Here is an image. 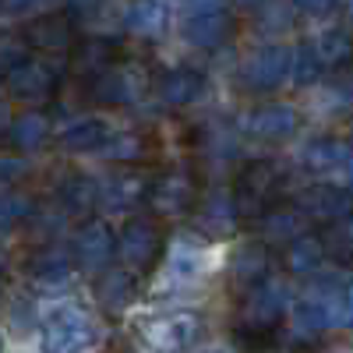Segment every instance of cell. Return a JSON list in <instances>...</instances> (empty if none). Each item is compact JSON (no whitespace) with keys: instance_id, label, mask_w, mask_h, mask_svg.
Here are the masks:
<instances>
[{"instance_id":"cell-1","label":"cell","mask_w":353,"mask_h":353,"mask_svg":"<svg viewBox=\"0 0 353 353\" xmlns=\"http://www.w3.org/2000/svg\"><path fill=\"white\" fill-rule=\"evenodd\" d=\"M283 173L272 159H254L241 170L237 188H233V212L241 219H261L276 205Z\"/></svg>"},{"instance_id":"cell-2","label":"cell","mask_w":353,"mask_h":353,"mask_svg":"<svg viewBox=\"0 0 353 353\" xmlns=\"http://www.w3.org/2000/svg\"><path fill=\"white\" fill-rule=\"evenodd\" d=\"M92 343L96 329L78 307H57L43 321V353H85Z\"/></svg>"},{"instance_id":"cell-3","label":"cell","mask_w":353,"mask_h":353,"mask_svg":"<svg viewBox=\"0 0 353 353\" xmlns=\"http://www.w3.org/2000/svg\"><path fill=\"white\" fill-rule=\"evenodd\" d=\"M57 85V74L50 64L43 61H14L8 71H4V88L14 96V99H46Z\"/></svg>"},{"instance_id":"cell-4","label":"cell","mask_w":353,"mask_h":353,"mask_svg":"<svg viewBox=\"0 0 353 353\" xmlns=\"http://www.w3.org/2000/svg\"><path fill=\"white\" fill-rule=\"evenodd\" d=\"M241 128H244L251 138H261V141H279V138H290L293 131H297V110L286 106V103L258 106V110L244 113Z\"/></svg>"},{"instance_id":"cell-5","label":"cell","mask_w":353,"mask_h":353,"mask_svg":"<svg viewBox=\"0 0 353 353\" xmlns=\"http://www.w3.org/2000/svg\"><path fill=\"white\" fill-rule=\"evenodd\" d=\"M145 201H149L156 212H163V216H181V212H188L194 205V181L188 173H163L159 181L149 184Z\"/></svg>"},{"instance_id":"cell-6","label":"cell","mask_w":353,"mask_h":353,"mask_svg":"<svg viewBox=\"0 0 353 353\" xmlns=\"http://www.w3.org/2000/svg\"><path fill=\"white\" fill-rule=\"evenodd\" d=\"M117 251H121L134 269H149L163 251V233L149 219H131L121 233V241H117Z\"/></svg>"},{"instance_id":"cell-7","label":"cell","mask_w":353,"mask_h":353,"mask_svg":"<svg viewBox=\"0 0 353 353\" xmlns=\"http://www.w3.org/2000/svg\"><path fill=\"white\" fill-rule=\"evenodd\" d=\"M297 209L307 216V219H318V223H336L339 216L353 212V191L346 188H336V184H314L301 194Z\"/></svg>"},{"instance_id":"cell-8","label":"cell","mask_w":353,"mask_h":353,"mask_svg":"<svg viewBox=\"0 0 353 353\" xmlns=\"http://www.w3.org/2000/svg\"><path fill=\"white\" fill-rule=\"evenodd\" d=\"M113 254H117V237L106 223L92 219L74 233V258L85 269H106L113 261Z\"/></svg>"},{"instance_id":"cell-9","label":"cell","mask_w":353,"mask_h":353,"mask_svg":"<svg viewBox=\"0 0 353 353\" xmlns=\"http://www.w3.org/2000/svg\"><path fill=\"white\" fill-rule=\"evenodd\" d=\"M290 61H293V53L286 46H265L248 61L244 81L254 88V92H269V88H276L290 74Z\"/></svg>"},{"instance_id":"cell-10","label":"cell","mask_w":353,"mask_h":353,"mask_svg":"<svg viewBox=\"0 0 353 353\" xmlns=\"http://www.w3.org/2000/svg\"><path fill=\"white\" fill-rule=\"evenodd\" d=\"M283 304H286V297H283L279 286H272V283L251 286V301H248V311H244L248 329L269 336L279 325V318H283Z\"/></svg>"},{"instance_id":"cell-11","label":"cell","mask_w":353,"mask_h":353,"mask_svg":"<svg viewBox=\"0 0 353 353\" xmlns=\"http://www.w3.org/2000/svg\"><path fill=\"white\" fill-rule=\"evenodd\" d=\"M141 78L131 71V68H106L99 74H92V99L96 103H106V106H124V103H134L138 92H141Z\"/></svg>"},{"instance_id":"cell-12","label":"cell","mask_w":353,"mask_h":353,"mask_svg":"<svg viewBox=\"0 0 353 353\" xmlns=\"http://www.w3.org/2000/svg\"><path fill=\"white\" fill-rule=\"evenodd\" d=\"M233 36V18L219 8H205V11H194L184 25V39L191 46H201V50H212L219 43H226Z\"/></svg>"},{"instance_id":"cell-13","label":"cell","mask_w":353,"mask_h":353,"mask_svg":"<svg viewBox=\"0 0 353 353\" xmlns=\"http://www.w3.org/2000/svg\"><path fill=\"white\" fill-rule=\"evenodd\" d=\"M25 43L43 53H64L74 43V21L68 14H43L25 28Z\"/></svg>"},{"instance_id":"cell-14","label":"cell","mask_w":353,"mask_h":353,"mask_svg":"<svg viewBox=\"0 0 353 353\" xmlns=\"http://www.w3.org/2000/svg\"><path fill=\"white\" fill-rule=\"evenodd\" d=\"M201 92H205V74L194 68H173L159 78V99L170 106H188L201 99Z\"/></svg>"},{"instance_id":"cell-15","label":"cell","mask_w":353,"mask_h":353,"mask_svg":"<svg viewBox=\"0 0 353 353\" xmlns=\"http://www.w3.org/2000/svg\"><path fill=\"white\" fill-rule=\"evenodd\" d=\"M124 25H128V32H134V36L156 39V36L166 32L170 11H166L163 0H131V8L124 14Z\"/></svg>"},{"instance_id":"cell-16","label":"cell","mask_w":353,"mask_h":353,"mask_svg":"<svg viewBox=\"0 0 353 353\" xmlns=\"http://www.w3.org/2000/svg\"><path fill=\"white\" fill-rule=\"evenodd\" d=\"M230 276H233V283H237L241 290H251V286L265 283V276H269V248H265V244L241 248L237 258H233Z\"/></svg>"},{"instance_id":"cell-17","label":"cell","mask_w":353,"mask_h":353,"mask_svg":"<svg viewBox=\"0 0 353 353\" xmlns=\"http://www.w3.org/2000/svg\"><path fill=\"white\" fill-rule=\"evenodd\" d=\"M321 261H325V241L314 237V233L293 237V244L286 248V269L293 276H311Z\"/></svg>"},{"instance_id":"cell-18","label":"cell","mask_w":353,"mask_h":353,"mask_svg":"<svg viewBox=\"0 0 353 353\" xmlns=\"http://www.w3.org/2000/svg\"><path fill=\"white\" fill-rule=\"evenodd\" d=\"M145 194H149V181L138 173H121L106 188H99V198L110 201V209H131V205L145 201Z\"/></svg>"},{"instance_id":"cell-19","label":"cell","mask_w":353,"mask_h":353,"mask_svg":"<svg viewBox=\"0 0 353 353\" xmlns=\"http://www.w3.org/2000/svg\"><path fill=\"white\" fill-rule=\"evenodd\" d=\"M346 149L350 145H343L339 138H314L304 145V152H301V163L314 173H329L336 166L346 163Z\"/></svg>"},{"instance_id":"cell-20","label":"cell","mask_w":353,"mask_h":353,"mask_svg":"<svg viewBox=\"0 0 353 353\" xmlns=\"http://www.w3.org/2000/svg\"><path fill=\"white\" fill-rule=\"evenodd\" d=\"M99 301H103L106 311L121 314L134 301V279H131V272H124V269L106 272V279L99 283Z\"/></svg>"},{"instance_id":"cell-21","label":"cell","mask_w":353,"mask_h":353,"mask_svg":"<svg viewBox=\"0 0 353 353\" xmlns=\"http://www.w3.org/2000/svg\"><path fill=\"white\" fill-rule=\"evenodd\" d=\"M46 134H50V124H46L43 113H21L8 128V141L14 145V149H39V145L46 141Z\"/></svg>"},{"instance_id":"cell-22","label":"cell","mask_w":353,"mask_h":353,"mask_svg":"<svg viewBox=\"0 0 353 353\" xmlns=\"http://www.w3.org/2000/svg\"><path fill=\"white\" fill-rule=\"evenodd\" d=\"M106 138H110V131L103 121H81L61 134V145L68 152H96V149H103Z\"/></svg>"},{"instance_id":"cell-23","label":"cell","mask_w":353,"mask_h":353,"mask_svg":"<svg viewBox=\"0 0 353 353\" xmlns=\"http://www.w3.org/2000/svg\"><path fill=\"white\" fill-rule=\"evenodd\" d=\"M61 201L68 212H88L99 201V184L88 181V176H71L61 188Z\"/></svg>"},{"instance_id":"cell-24","label":"cell","mask_w":353,"mask_h":353,"mask_svg":"<svg viewBox=\"0 0 353 353\" xmlns=\"http://www.w3.org/2000/svg\"><path fill=\"white\" fill-rule=\"evenodd\" d=\"M314 50H318V57H321V64H332V68H339V64H346L350 57H353V39H350V32H343V28H332V32H325L318 43H314Z\"/></svg>"},{"instance_id":"cell-25","label":"cell","mask_w":353,"mask_h":353,"mask_svg":"<svg viewBox=\"0 0 353 353\" xmlns=\"http://www.w3.org/2000/svg\"><path fill=\"white\" fill-rule=\"evenodd\" d=\"M290 71H293V81H297V85H314V81L321 78L325 64H321V57H318L314 43H304V46H297V50H293Z\"/></svg>"},{"instance_id":"cell-26","label":"cell","mask_w":353,"mask_h":353,"mask_svg":"<svg viewBox=\"0 0 353 353\" xmlns=\"http://www.w3.org/2000/svg\"><path fill=\"white\" fill-rule=\"evenodd\" d=\"M110 57H113V43H106V39H85L78 46V53H74V61H78L81 71L99 74V71L110 68Z\"/></svg>"},{"instance_id":"cell-27","label":"cell","mask_w":353,"mask_h":353,"mask_svg":"<svg viewBox=\"0 0 353 353\" xmlns=\"http://www.w3.org/2000/svg\"><path fill=\"white\" fill-rule=\"evenodd\" d=\"M325 254L339 258V261H350L353 258V212L339 216L329 230V237H325Z\"/></svg>"},{"instance_id":"cell-28","label":"cell","mask_w":353,"mask_h":353,"mask_svg":"<svg viewBox=\"0 0 353 353\" xmlns=\"http://www.w3.org/2000/svg\"><path fill=\"white\" fill-rule=\"evenodd\" d=\"M149 336L156 339V346L163 350H176V346H184L188 343V321L184 318H166V321H159V325H152L149 329Z\"/></svg>"},{"instance_id":"cell-29","label":"cell","mask_w":353,"mask_h":353,"mask_svg":"<svg viewBox=\"0 0 353 353\" xmlns=\"http://www.w3.org/2000/svg\"><path fill=\"white\" fill-rule=\"evenodd\" d=\"M261 219H265V226H269L276 237H290L293 230H301L304 212H301V209H283V205H272V209L265 212Z\"/></svg>"},{"instance_id":"cell-30","label":"cell","mask_w":353,"mask_h":353,"mask_svg":"<svg viewBox=\"0 0 353 353\" xmlns=\"http://www.w3.org/2000/svg\"><path fill=\"white\" fill-rule=\"evenodd\" d=\"M103 156L106 159H138L141 156V138L134 134H117L103 141Z\"/></svg>"},{"instance_id":"cell-31","label":"cell","mask_w":353,"mask_h":353,"mask_svg":"<svg viewBox=\"0 0 353 353\" xmlns=\"http://www.w3.org/2000/svg\"><path fill=\"white\" fill-rule=\"evenodd\" d=\"M293 8L301 14H311V18H325L339 8V0H293Z\"/></svg>"},{"instance_id":"cell-32","label":"cell","mask_w":353,"mask_h":353,"mask_svg":"<svg viewBox=\"0 0 353 353\" xmlns=\"http://www.w3.org/2000/svg\"><path fill=\"white\" fill-rule=\"evenodd\" d=\"M28 209H32L28 198H18V194H4V198H0V219H18Z\"/></svg>"},{"instance_id":"cell-33","label":"cell","mask_w":353,"mask_h":353,"mask_svg":"<svg viewBox=\"0 0 353 353\" xmlns=\"http://www.w3.org/2000/svg\"><path fill=\"white\" fill-rule=\"evenodd\" d=\"M39 0H0V14H25L32 11Z\"/></svg>"},{"instance_id":"cell-34","label":"cell","mask_w":353,"mask_h":353,"mask_svg":"<svg viewBox=\"0 0 353 353\" xmlns=\"http://www.w3.org/2000/svg\"><path fill=\"white\" fill-rule=\"evenodd\" d=\"M25 170V163H18V159H0V181H8V176H18Z\"/></svg>"},{"instance_id":"cell-35","label":"cell","mask_w":353,"mask_h":353,"mask_svg":"<svg viewBox=\"0 0 353 353\" xmlns=\"http://www.w3.org/2000/svg\"><path fill=\"white\" fill-rule=\"evenodd\" d=\"M343 314H346V325L353 329V283L343 290Z\"/></svg>"},{"instance_id":"cell-36","label":"cell","mask_w":353,"mask_h":353,"mask_svg":"<svg viewBox=\"0 0 353 353\" xmlns=\"http://www.w3.org/2000/svg\"><path fill=\"white\" fill-rule=\"evenodd\" d=\"M68 4H71L74 11H92V8H96V0H68Z\"/></svg>"},{"instance_id":"cell-37","label":"cell","mask_w":353,"mask_h":353,"mask_svg":"<svg viewBox=\"0 0 353 353\" xmlns=\"http://www.w3.org/2000/svg\"><path fill=\"white\" fill-rule=\"evenodd\" d=\"M237 4H241V8H265L269 0H237Z\"/></svg>"},{"instance_id":"cell-38","label":"cell","mask_w":353,"mask_h":353,"mask_svg":"<svg viewBox=\"0 0 353 353\" xmlns=\"http://www.w3.org/2000/svg\"><path fill=\"white\" fill-rule=\"evenodd\" d=\"M346 170H350V181H353V145H350V149H346V163H343Z\"/></svg>"},{"instance_id":"cell-39","label":"cell","mask_w":353,"mask_h":353,"mask_svg":"<svg viewBox=\"0 0 353 353\" xmlns=\"http://www.w3.org/2000/svg\"><path fill=\"white\" fill-rule=\"evenodd\" d=\"M0 272H4V254H0Z\"/></svg>"},{"instance_id":"cell-40","label":"cell","mask_w":353,"mask_h":353,"mask_svg":"<svg viewBox=\"0 0 353 353\" xmlns=\"http://www.w3.org/2000/svg\"><path fill=\"white\" fill-rule=\"evenodd\" d=\"M0 117H4V106H0Z\"/></svg>"},{"instance_id":"cell-41","label":"cell","mask_w":353,"mask_h":353,"mask_svg":"<svg viewBox=\"0 0 353 353\" xmlns=\"http://www.w3.org/2000/svg\"><path fill=\"white\" fill-rule=\"evenodd\" d=\"M0 346H4V339H0Z\"/></svg>"},{"instance_id":"cell-42","label":"cell","mask_w":353,"mask_h":353,"mask_svg":"<svg viewBox=\"0 0 353 353\" xmlns=\"http://www.w3.org/2000/svg\"><path fill=\"white\" fill-rule=\"evenodd\" d=\"M350 261H353V258H350Z\"/></svg>"},{"instance_id":"cell-43","label":"cell","mask_w":353,"mask_h":353,"mask_svg":"<svg viewBox=\"0 0 353 353\" xmlns=\"http://www.w3.org/2000/svg\"><path fill=\"white\" fill-rule=\"evenodd\" d=\"M212 353H216V350H212Z\"/></svg>"}]
</instances>
